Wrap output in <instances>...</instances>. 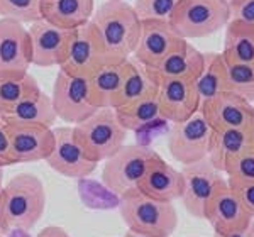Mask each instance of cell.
I'll return each instance as SVG.
<instances>
[{
    "instance_id": "cell-1",
    "label": "cell",
    "mask_w": 254,
    "mask_h": 237,
    "mask_svg": "<svg viewBox=\"0 0 254 237\" xmlns=\"http://www.w3.org/2000/svg\"><path fill=\"white\" fill-rule=\"evenodd\" d=\"M46 210V188L32 173H19L0 188V231H31Z\"/></svg>"
},
{
    "instance_id": "cell-2",
    "label": "cell",
    "mask_w": 254,
    "mask_h": 237,
    "mask_svg": "<svg viewBox=\"0 0 254 237\" xmlns=\"http://www.w3.org/2000/svg\"><path fill=\"white\" fill-rule=\"evenodd\" d=\"M90 22L98 31L110 63L132 56L141 36V20L126 0H107L93 12Z\"/></svg>"
},
{
    "instance_id": "cell-3",
    "label": "cell",
    "mask_w": 254,
    "mask_h": 237,
    "mask_svg": "<svg viewBox=\"0 0 254 237\" xmlns=\"http://www.w3.org/2000/svg\"><path fill=\"white\" fill-rule=\"evenodd\" d=\"M119 212L127 229L149 237H171L178 227L173 202L154 200L139 190L119 198Z\"/></svg>"
},
{
    "instance_id": "cell-4",
    "label": "cell",
    "mask_w": 254,
    "mask_h": 237,
    "mask_svg": "<svg viewBox=\"0 0 254 237\" xmlns=\"http://www.w3.org/2000/svg\"><path fill=\"white\" fill-rule=\"evenodd\" d=\"M127 130L114 109H98L85 120L73 125L76 142L93 163H104L126 144Z\"/></svg>"
},
{
    "instance_id": "cell-5",
    "label": "cell",
    "mask_w": 254,
    "mask_h": 237,
    "mask_svg": "<svg viewBox=\"0 0 254 237\" xmlns=\"http://www.w3.org/2000/svg\"><path fill=\"white\" fill-rule=\"evenodd\" d=\"M231 20L227 0H180L170 17L171 27L183 39L212 36Z\"/></svg>"
},
{
    "instance_id": "cell-6",
    "label": "cell",
    "mask_w": 254,
    "mask_h": 237,
    "mask_svg": "<svg viewBox=\"0 0 254 237\" xmlns=\"http://www.w3.org/2000/svg\"><path fill=\"white\" fill-rule=\"evenodd\" d=\"M156 156V151L146 146L124 144L116 154L104 161L102 181L105 188L119 198L136 191L149 163Z\"/></svg>"
},
{
    "instance_id": "cell-7",
    "label": "cell",
    "mask_w": 254,
    "mask_h": 237,
    "mask_svg": "<svg viewBox=\"0 0 254 237\" xmlns=\"http://www.w3.org/2000/svg\"><path fill=\"white\" fill-rule=\"evenodd\" d=\"M51 100L58 118L69 125L78 124L98 110L90 95L87 76H71L61 69L53 85Z\"/></svg>"
},
{
    "instance_id": "cell-8",
    "label": "cell",
    "mask_w": 254,
    "mask_h": 237,
    "mask_svg": "<svg viewBox=\"0 0 254 237\" xmlns=\"http://www.w3.org/2000/svg\"><path fill=\"white\" fill-rule=\"evenodd\" d=\"M212 127L208 125L202 112L193 114L183 122H176L168 134V149L175 161L191 165L207 158L210 144Z\"/></svg>"
},
{
    "instance_id": "cell-9",
    "label": "cell",
    "mask_w": 254,
    "mask_h": 237,
    "mask_svg": "<svg viewBox=\"0 0 254 237\" xmlns=\"http://www.w3.org/2000/svg\"><path fill=\"white\" fill-rule=\"evenodd\" d=\"M27 31L31 38L32 64L41 68H60L66 61L76 29H63L39 19L32 22Z\"/></svg>"
},
{
    "instance_id": "cell-10",
    "label": "cell",
    "mask_w": 254,
    "mask_h": 237,
    "mask_svg": "<svg viewBox=\"0 0 254 237\" xmlns=\"http://www.w3.org/2000/svg\"><path fill=\"white\" fill-rule=\"evenodd\" d=\"M185 188L182 193V203L191 217L203 219L205 205L219 188L220 183L225 181L224 173H220L210 163L208 158H203L191 165H185L182 168Z\"/></svg>"
},
{
    "instance_id": "cell-11",
    "label": "cell",
    "mask_w": 254,
    "mask_h": 237,
    "mask_svg": "<svg viewBox=\"0 0 254 237\" xmlns=\"http://www.w3.org/2000/svg\"><path fill=\"white\" fill-rule=\"evenodd\" d=\"M31 64L29 31L17 20L0 19V78H20Z\"/></svg>"
},
{
    "instance_id": "cell-12",
    "label": "cell",
    "mask_w": 254,
    "mask_h": 237,
    "mask_svg": "<svg viewBox=\"0 0 254 237\" xmlns=\"http://www.w3.org/2000/svg\"><path fill=\"white\" fill-rule=\"evenodd\" d=\"M200 112L212 129L254 130V107L249 100L232 92H220L200 105Z\"/></svg>"
},
{
    "instance_id": "cell-13",
    "label": "cell",
    "mask_w": 254,
    "mask_h": 237,
    "mask_svg": "<svg viewBox=\"0 0 254 237\" xmlns=\"http://www.w3.org/2000/svg\"><path fill=\"white\" fill-rule=\"evenodd\" d=\"M185 41L171 27L170 20H141V36L132 58L153 69Z\"/></svg>"
},
{
    "instance_id": "cell-14",
    "label": "cell",
    "mask_w": 254,
    "mask_h": 237,
    "mask_svg": "<svg viewBox=\"0 0 254 237\" xmlns=\"http://www.w3.org/2000/svg\"><path fill=\"white\" fill-rule=\"evenodd\" d=\"M110 63L104 43L92 22L76 29L68 58L60 66L61 71L71 76H90L95 69Z\"/></svg>"
},
{
    "instance_id": "cell-15",
    "label": "cell",
    "mask_w": 254,
    "mask_h": 237,
    "mask_svg": "<svg viewBox=\"0 0 254 237\" xmlns=\"http://www.w3.org/2000/svg\"><path fill=\"white\" fill-rule=\"evenodd\" d=\"M46 163L58 175L69 179H85L97 170V163L90 161L76 142L73 125L55 129V146Z\"/></svg>"
},
{
    "instance_id": "cell-16",
    "label": "cell",
    "mask_w": 254,
    "mask_h": 237,
    "mask_svg": "<svg viewBox=\"0 0 254 237\" xmlns=\"http://www.w3.org/2000/svg\"><path fill=\"white\" fill-rule=\"evenodd\" d=\"M10 139L12 153L19 163L46 161L55 146V130L48 125L27 122H3Z\"/></svg>"
},
{
    "instance_id": "cell-17",
    "label": "cell",
    "mask_w": 254,
    "mask_h": 237,
    "mask_svg": "<svg viewBox=\"0 0 254 237\" xmlns=\"http://www.w3.org/2000/svg\"><path fill=\"white\" fill-rule=\"evenodd\" d=\"M203 219L214 229V234H229V232L241 231L253 220L244 210L234 190L229 186L227 179L220 183L207 202Z\"/></svg>"
},
{
    "instance_id": "cell-18",
    "label": "cell",
    "mask_w": 254,
    "mask_h": 237,
    "mask_svg": "<svg viewBox=\"0 0 254 237\" xmlns=\"http://www.w3.org/2000/svg\"><path fill=\"white\" fill-rule=\"evenodd\" d=\"M161 118L168 122H183L200 110L202 99L195 88V81L182 78H161L158 90Z\"/></svg>"
},
{
    "instance_id": "cell-19",
    "label": "cell",
    "mask_w": 254,
    "mask_h": 237,
    "mask_svg": "<svg viewBox=\"0 0 254 237\" xmlns=\"http://www.w3.org/2000/svg\"><path fill=\"white\" fill-rule=\"evenodd\" d=\"M185 179L182 171L175 170L170 163L158 156L149 163L144 177L141 178L137 190L141 193L161 202H175L182 198Z\"/></svg>"
},
{
    "instance_id": "cell-20",
    "label": "cell",
    "mask_w": 254,
    "mask_h": 237,
    "mask_svg": "<svg viewBox=\"0 0 254 237\" xmlns=\"http://www.w3.org/2000/svg\"><path fill=\"white\" fill-rule=\"evenodd\" d=\"M251 148L253 132L239 129H212L207 158L220 173H224L234 159Z\"/></svg>"
},
{
    "instance_id": "cell-21",
    "label": "cell",
    "mask_w": 254,
    "mask_h": 237,
    "mask_svg": "<svg viewBox=\"0 0 254 237\" xmlns=\"http://www.w3.org/2000/svg\"><path fill=\"white\" fill-rule=\"evenodd\" d=\"M93 0H41V17L63 29H78L90 22Z\"/></svg>"
},
{
    "instance_id": "cell-22",
    "label": "cell",
    "mask_w": 254,
    "mask_h": 237,
    "mask_svg": "<svg viewBox=\"0 0 254 237\" xmlns=\"http://www.w3.org/2000/svg\"><path fill=\"white\" fill-rule=\"evenodd\" d=\"M127 73V59L107 63L92 73L88 78L90 95L98 109H114Z\"/></svg>"
},
{
    "instance_id": "cell-23",
    "label": "cell",
    "mask_w": 254,
    "mask_h": 237,
    "mask_svg": "<svg viewBox=\"0 0 254 237\" xmlns=\"http://www.w3.org/2000/svg\"><path fill=\"white\" fill-rule=\"evenodd\" d=\"M203 68V53L191 46L188 41L176 48L173 53L166 56L156 68L151 71L156 75L158 80L161 78H182L195 81Z\"/></svg>"
},
{
    "instance_id": "cell-24",
    "label": "cell",
    "mask_w": 254,
    "mask_h": 237,
    "mask_svg": "<svg viewBox=\"0 0 254 237\" xmlns=\"http://www.w3.org/2000/svg\"><path fill=\"white\" fill-rule=\"evenodd\" d=\"M159 90V80L156 78L149 68L142 66L136 59H127V73L124 83H122L121 93L117 97L116 107H122V105H129L132 102L147 99V97L158 95Z\"/></svg>"
},
{
    "instance_id": "cell-25",
    "label": "cell",
    "mask_w": 254,
    "mask_h": 237,
    "mask_svg": "<svg viewBox=\"0 0 254 237\" xmlns=\"http://www.w3.org/2000/svg\"><path fill=\"white\" fill-rule=\"evenodd\" d=\"M224 36L222 56L227 61L254 66V26L244 20L231 19Z\"/></svg>"
},
{
    "instance_id": "cell-26",
    "label": "cell",
    "mask_w": 254,
    "mask_h": 237,
    "mask_svg": "<svg viewBox=\"0 0 254 237\" xmlns=\"http://www.w3.org/2000/svg\"><path fill=\"white\" fill-rule=\"evenodd\" d=\"M2 122H27V124H41L53 127L58 120V116L53 107L51 95H46L43 90L34 95L22 100L17 107H14L9 114L0 116Z\"/></svg>"
},
{
    "instance_id": "cell-27",
    "label": "cell",
    "mask_w": 254,
    "mask_h": 237,
    "mask_svg": "<svg viewBox=\"0 0 254 237\" xmlns=\"http://www.w3.org/2000/svg\"><path fill=\"white\" fill-rule=\"evenodd\" d=\"M225 61L222 53H203V68L198 78L195 80V88L200 99L207 100L217 93L225 92Z\"/></svg>"
},
{
    "instance_id": "cell-28",
    "label": "cell",
    "mask_w": 254,
    "mask_h": 237,
    "mask_svg": "<svg viewBox=\"0 0 254 237\" xmlns=\"http://www.w3.org/2000/svg\"><path fill=\"white\" fill-rule=\"evenodd\" d=\"M114 110H116L119 122H121L127 130H139V129L146 127V125L153 124L158 118H161L158 95L132 102V104H129V105H122V107H117Z\"/></svg>"
},
{
    "instance_id": "cell-29",
    "label": "cell",
    "mask_w": 254,
    "mask_h": 237,
    "mask_svg": "<svg viewBox=\"0 0 254 237\" xmlns=\"http://www.w3.org/2000/svg\"><path fill=\"white\" fill-rule=\"evenodd\" d=\"M39 90L38 81L29 73L20 78H0V116L9 114L20 102Z\"/></svg>"
},
{
    "instance_id": "cell-30",
    "label": "cell",
    "mask_w": 254,
    "mask_h": 237,
    "mask_svg": "<svg viewBox=\"0 0 254 237\" xmlns=\"http://www.w3.org/2000/svg\"><path fill=\"white\" fill-rule=\"evenodd\" d=\"M225 61V90L232 92L243 99L254 102V66L244 63H236V61Z\"/></svg>"
},
{
    "instance_id": "cell-31",
    "label": "cell",
    "mask_w": 254,
    "mask_h": 237,
    "mask_svg": "<svg viewBox=\"0 0 254 237\" xmlns=\"http://www.w3.org/2000/svg\"><path fill=\"white\" fill-rule=\"evenodd\" d=\"M0 17L32 24L41 17V0H0Z\"/></svg>"
},
{
    "instance_id": "cell-32",
    "label": "cell",
    "mask_w": 254,
    "mask_h": 237,
    "mask_svg": "<svg viewBox=\"0 0 254 237\" xmlns=\"http://www.w3.org/2000/svg\"><path fill=\"white\" fill-rule=\"evenodd\" d=\"M180 0H136L132 5L139 20H170Z\"/></svg>"
},
{
    "instance_id": "cell-33",
    "label": "cell",
    "mask_w": 254,
    "mask_h": 237,
    "mask_svg": "<svg viewBox=\"0 0 254 237\" xmlns=\"http://www.w3.org/2000/svg\"><path fill=\"white\" fill-rule=\"evenodd\" d=\"M229 183H254V149H248L224 171Z\"/></svg>"
},
{
    "instance_id": "cell-34",
    "label": "cell",
    "mask_w": 254,
    "mask_h": 237,
    "mask_svg": "<svg viewBox=\"0 0 254 237\" xmlns=\"http://www.w3.org/2000/svg\"><path fill=\"white\" fill-rule=\"evenodd\" d=\"M231 19L244 20L254 26V0H229Z\"/></svg>"
},
{
    "instance_id": "cell-35",
    "label": "cell",
    "mask_w": 254,
    "mask_h": 237,
    "mask_svg": "<svg viewBox=\"0 0 254 237\" xmlns=\"http://www.w3.org/2000/svg\"><path fill=\"white\" fill-rule=\"evenodd\" d=\"M229 186L234 190L237 198L243 203L244 210L254 220V183H229Z\"/></svg>"
},
{
    "instance_id": "cell-36",
    "label": "cell",
    "mask_w": 254,
    "mask_h": 237,
    "mask_svg": "<svg viewBox=\"0 0 254 237\" xmlns=\"http://www.w3.org/2000/svg\"><path fill=\"white\" fill-rule=\"evenodd\" d=\"M17 165L14 158V153H12V146H10V139L9 134H7L5 124L0 120V168H5V166H12Z\"/></svg>"
},
{
    "instance_id": "cell-37",
    "label": "cell",
    "mask_w": 254,
    "mask_h": 237,
    "mask_svg": "<svg viewBox=\"0 0 254 237\" xmlns=\"http://www.w3.org/2000/svg\"><path fill=\"white\" fill-rule=\"evenodd\" d=\"M36 237H69V234L64 231L63 227L58 226H48L44 227L43 231H39V234Z\"/></svg>"
},
{
    "instance_id": "cell-38",
    "label": "cell",
    "mask_w": 254,
    "mask_h": 237,
    "mask_svg": "<svg viewBox=\"0 0 254 237\" xmlns=\"http://www.w3.org/2000/svg\"><path fill=\"white\" fill-rule=\"evenodd\" d=\"M214 237H254V220H251V222L244 229H241V231L229 232V234H214Z\"/></svg>"
},
{
    "instance_id": "cell-39",
    "label": "cell",
    "mask_w": 254,
    "mask_h": 237,
    "mask_svg": "<svg viewBox=\"0 0 254 237\" xmlns=\"http://www.w3.org/2000/svg\"><path fill=\"white\" fill-rule=\"evenodd\" d=\"M7 237H29L27 231H22V229H14V231L7 232Z\"/></svg>"
},
{
    "instance_id": "cell-40",
    "label": "cell",
    "mask_w": 254,
    "mask_h": 237,
    "mask_svg": "<svg viewBox=\"0 0 254 237\" xmlns=\"http://www.w3.org/2000/svg\"><path fill=\"white\" fill-rule=\"evenodd\" d=\"M124 237H149V236H142V234H137V232L127 231V234H126Z\"/></svg>"
},
{
    "instance_id": "cell-41",
    "label": "cell",
    "mask_w": 254,
    "mask_h": 237,
    "mask_svg": "<svg viewBox=\"0 0 254 237\" xmlns=\"http://www.w3.org/2000/svg\"><path fill=\"white\" fill-rule=\"evenodd\" d=\"M2 183H3V170L0 168V188H2Z\"/></svg>"
},
{
    "instance_id": "cell-42",
    "label": "cell",
    "mask_w": 254,
    "mask_h": 237,
    "mask_svg": "<svg viewBox=\"0 0 254 237\" xmlns=\"http://www.w3.org/2000/svg\"><path fill=\"white\" fill-rule=\"evenodd\" d=\"M253 149H254V130H253Z\"/></svg>"
},
{
    "instance_id": "cell-43",
    "label": "cell",
    "mask_w": 254,
    "mask_h": 237,
    "mask_svg": "<svg viewBox=\"0 0 254 237\" xmlns=\"http://www.w3.org/2000/svg\"><path fill=\"white\" fill-rule=\"evenodd\" d=\"M0 236H3V234H2V231H0Z\"/></svg>"
},
{
    "instance_id": "cell-44",
    "label": "cell",
    "mask_w": 254,
    "mask_h": 237,
    "mask_svg": "<svg viewBox=\"0 0 254 237\" xmlns=\"http://www.w3.org/2000/svg\"><path fill=\"white\" fill-rule=\"evenodd\" d=\"M0 237H5V236H0Z\"/></svg>"
},
{
    "instance_id": "cell-45",
    "label": "cell",
    "mask_w": 254,
    "mask_h": 237,
    "mask_svg": "<svg viewBox=\"0 0 254 237\" xmlns=\"http://www.w3.org/2000/svg\"><path fill=\"white\" fill-rule=\"evenodd\" d=\"M227 2H229V0H227Z\"/></svg>"
}]
</instances>
